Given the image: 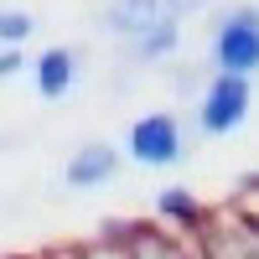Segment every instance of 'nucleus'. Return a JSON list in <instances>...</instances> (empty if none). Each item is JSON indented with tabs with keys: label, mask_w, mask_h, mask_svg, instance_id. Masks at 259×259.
<instances>
[{
	"label": "nucleus",
	"mask_w": 259,
	"mask_h": 259,
	"mask_svg": "<svg viewBox=\"0 0 259 259\" xmlns=\"http://www.w3.org/2000/svg\"><path fill=\"white\" fill-rule=\"evenodd\" d=\"M31 73H36V94L41 99H62L78 83V57L68 47H47V52L31 62Z\"/></svg>",
	"instance_id": "obj_7"
},
{
	"label": "nucleus",
	"mask_w": 259,
	"mask_h": 259,
	"mask_svg": "<svg viewBox=\"0 0 259 259\" xmlns=\"http://www.w3.org/2000/svg\"><path fill=\"white\" fill-rule=\"evenodd\" d=\"M249 119V78H233V73H218L202 94V109H197V124L207 135H228Z\"/></svg>",
	"instance_id": "obj_3"
},
{
	"label": "nucleus",
	"mask_w": 259,
	"mask_h": 259,
	"mask_svg": "<svg viewBox=\"0 0 259 259\" xmlns=\"http://www.w3.org/2000/svg\"><path fill=\"white\" fill-rule=\"evenodd\" d=\"M130 156L140 166H171L182 161V124L171 114H140L130 124Z\"/></svg>",
	"instance_id": "obj_4"
},
{
	"label": "nucleus",
	"mask_w": 259,
	"mask_h": 259,
	"mask_svg": "<svg viewBox=\"0 0 259 259\" xmlns=\"http://www.w3.org/2000/svg\"><path fill=\"white\" fill-rule=\"evenodd\" d=\"M202 259H259V218H239V223H202Z\"/></svg>",
	"instance_id": "obj_5"
},
{
	"label": "nucleus",
	"mask_w": 259,
	"mask_h": 259,
	"mask_svg": "<svg viewBox=\"0 0 259 259\" xmlns=\"http://www.w3.org/2000/svg\"><path fill=\"white\" fill-rule=\"evenodd\" d=\"M156 212L166 223H177V228H192V233H202V223H207V212H202V202L192 197L187 187H166L161 197H156Z\"/></svg>",
	"instance_id": "obj_9"
},
{
	"label": "nucleus",
	"mask_w": 259,
	"mask_h": 259,
	"mask_svg": "<svg viewBox=\"0 0 259 259\" xmlns=\"http://www.w3.org/2000/svg\"><path fill=\"white\" fill-rule=\"evenodd\" d=\"M212 62H218V73H233V78L259 73V11L254 6H233L218 21V31H212Z\"/></svg>",
	"instance_id": "obj_1"
},
{
	"label": "nucleus",
	"mask_w": 259,
	"mask_h": 259,
	"mask_svg": "<svg viewBox=\"0 0 259 259\" xmlns=\"http://www.w3.org/2000/svg\"><path fill=\"white\" fill-rule=\"evenodd\" d=\"M177 36H182L177 26H161V31H145V36H135V41H130V52H135V57H145V62H150V57H166L171 47H177Z\"/></svg>",
	"instance_id": "obj_11"
},
{
	"label": "nucleus",
	"mask_w": 259,
	"mask_h": 259,
	"mask_svg": "<svg viewBox=\"0 0 259 259\" xmlns=\"http://www.w3.org/2000/svg\"><path fill=\"white\" fill-rule=\"evenodd\" d=\"M31 31H36V21L26 11H0V47H6V52H21Z\"/></svg>",
	"instance_id": "obj_10"
},
{
	"label": "nucleus",
	"mask_w": 259,
	"mask_h": 259,
	"mask_svg": "<svg viewBox=\"0 0 259 259\" xmlns=\"http://www.w3.org/2000/svg\"><path fill=\"white\" fill-rule=\"evenodd\" d=\"M11 73H21V52H6V47H0V83H6Z\"/></svg>",
	"instance_id": "obj_12"
},
{
	"label": "nucleus",
	"mask_w": 259,
	"mask_h": 259,
	"mask_svg": "<svg viewBox=\"0 0 259 259\" xmlns=\"http://www.w3.org/2000/svg\"><path fill=\"white\" fill-rule=\"evenodd\" d=\"M130 254L135 259H197L182 239H171L166 228H145V223H135V233H130Z\"/></svg>",
	"instance_id": "obj_8"
},
{
	"label": "nucleus",
	"mask_w": 259,
	"mask_h": 259,
	"mask_svg": "<svg viewBox=\"0 0 259 259\" xmlns=\"http://www.w3.org/2000/svg\"><path fill=\"white\" fill-rule=\"evenodd\" d=\"M114 171H119V150L94 140V145H83L78 156L62 166V182H68V187H104Z\"/></svg>",
	"instance_id": "obj_6"
},
{
	"label": "nucleus",
	"mask_w": 259,
	"mask_h": 259,
	"mask_svg": "<svg viewBox=\"0 0 259 259\" xmlns=\"http://www.w3.org/2000/svg\"><path fill=\"white\" fill-rule=\"evenodd\" d=\"M207 0H114L104 6V26H114V36L135 41L145 31H161V26H182V16L202 11Z\"/></svg>",
	"instance_id": "obj_2"
}]
</instances>
